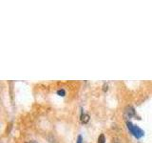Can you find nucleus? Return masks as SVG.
<instances>
[{
    "label": "nucleus",
    "mask_w": 152,
    "mask_h": 143,
    "mask_svg": "<svg viewBox=\"0 0 152 143\" xmlns=\"http://www.w3.org/2000/svg\"><path fill=\"white\" fill-rule=\"evenodd\" d=\"M126 126H128V129L129 130V132H130L135 137H137V138H141V137L143 136V134H145V132H143L142 129L136 125H134L133 123H131L130 121H126Z\"/></svg>",
    "instance_id": "obj_1"
},
{
    "label": "nucleus",
    "mask_w": 152,
    "mask_h": 143,
    "mask_svg": "<svg viewBox=\"0 0 152 143\" xmlns=\"http://www.w3.org/2000/svg\"><path fill=\"white\" fill-rule=\"evenodd\" d=\"M135 114H136V113H135V110L132 106H128V107L125 109V116L126 118H131Z\"/></svg>",
    "instance_id": "obj_2"
},
{
    "label": "nucleus",
    "mask_w": 152,
    "mask_h": 143,
    "mask_svg": "<svg viewBox=\"0 0 152 143\" xmlns=\"http://www.w3.org/2000/svg\"><path fill=\"white\" fill-rule=\"evenodd\" d=\"M81 121H82L83 123H88L89 121V114L82 112V114H81Z\"/></svg>",
    "instance_id": "obj_3"
},
{
    "label": "nucleus",
    "mask_w": 152,
    "mask_h": 143,
    "mask_svg": "<svg viewBox=\"0 0 152 143\" xmlns=\"http://www.w3.org/2000/svg\"><path fill=\"white\" fill-rule=\"evenodd\" d=\"M98 143H106V137L104 134H101L98 137Z\"/></svg>",
    "instance_id": "obj_4"
},
{
    "label": "nucleus",
    "mask_w": 152,
    "mask_h": 143,
    "mask_svg": "<svg viewBox=\"0 0 152 143\" xmlns=\"http://www.w3.org/2000/svg\"><path fill=\"white\" fill-rule=\"evenodd\" d=\"M57 94L60 96H66V91H65L64 89H60V90L57 91Z\"/></svg>",
    "instance_id": "obj_5"
},
{
    "label": "nucleus",
    "mask_w": 152,
    "mask_h": 143,
    "mask_svg": "<svg viewBox=\"0 0 152 143\" xmlns=\"http://www.w3.org/2000/svg\"><path fill=\"white\" fill-rule=\"evenodd\" d=\"M76 143H83V137L81 134L77 136V140H76Z\"/></svg>",
    "instance_id": "obj_6"
},
{
    "label": "nucleus",
    "mask_w": 152,
    "mask_h": 143,
    "mask_svg": "<svg viewBox=\"0 0 152 143\" xmlns=\"http://www.w3.org/2000/svg\"><path fill=\"white\" fill-rule=\"evenodd\" d=\"M108 85L106 84V83H105V84H104V86H103V90L104 91H108Z\"/></svg>",
    "instance_id": "obj_7"
},
{
    "label": "nucleus",
    "mask_w": 152,
    "mask_h": 143,
    "mask_svg": "<svg viewBox=\"0 0 152 143\" xmlns=\"http://www.w3.org/2000/svg\"><path fill=\"white\" fill-rule=\"evenodd\" d=\"M111 143H121V142L119 141V139H118V138H114L113 140H112Z\"/></svg>",
    "instance_id": "obj_8"
},
{
    "label": "nucleus",
    "mask_w": 152,
    "mask_h": 143,
    "mask_svg": "<svg viewBox=\"0 0 152 143\" xmlns=\"http://www.w3.org/2000/svg\"><path fill=\"white\" fill-rule=\"evenodd\" d=\"M27 143H36V141H34V140H32V141H29V142H27Z\"/></svg>",
    "instance_id": "obj_9"
}]
</instances>
